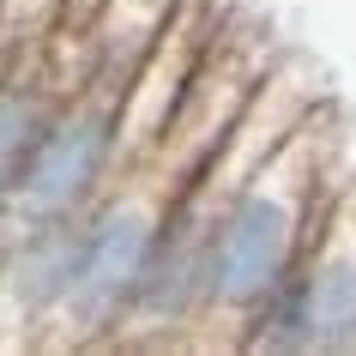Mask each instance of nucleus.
<instances>
[{
    "label": "nucleus",
    "mask_w": 356,
    "mask_h": 356,
    "mask_svg": "<svg viewBox=\"0 0 356 356\" xmlns=\"http://www.w3.org/2000/svg\"><path fill=\"white\" fill-rule=\"evenodd\" d=\"M344 133L332 121V103H314L278 145L266 151V163L242 181L229 200L224 229H218V260H211V314L200 344H236L242 320L266 302V290L302 260V248L314 242L320 218L332 206V193L350 181L356 169H338Z\"/></svg>",
    "instance_id": "f257e3e1"
},
{
    "label": "nucleus",
    "mask_w": 356,
    "mask_h": 356,
    "mask_svg": "<svg viewBox=\"0 0 356 356\" xmlns=\"http://www.w3.org/2000/svg\"><path fill=\"white\" fill-rule=\"evenodd\" d=\"M60 19H67V0H0V60L55 42Z\"/></svg>",
    "instance_id": "39448f33"
},
{
    "label": "nucleus",
    "mask_w": 356,
    "mask_h": 356,
    "mask_svg": "<svg viewBox=\"0 0 356 356\" xmlns=\"http://www.w3.org/2000/svg\"><path fill=\"white\" fill-rule=\"evenodd\" d=\"M24 218L13 211V200H0V266H6V254H13V242H19Z\"/></svg>",
    "instance_id": "423d86ee"
},
{
    "label": "nucleus",
    "mask_w": 356,
    "mask_h": 356,
    "mask_svg": "<svg viewBox=\"0 0 356 356\" xmlns=\"http://www.w3.org/2000/svg\"><path fill=\"white\" fill-rule=\"evenodd\" d=\"M121 115H127V79H115V73H79L73 79V91L55 109L31 169L13 188V211L24 224L91 211V200L127 163V127H121Z\"/></svg>",
    "instance_id": "7ed1b4c3"
},
{
    "label": "nucleus",
    "mask_w": 356,
    "mask_h": 356,
    "mask_svg": "<svg viewBox=\"0 0 356 356\" xmlns=\"http://www.w3.org/2000/svg\"><path fill=\"white\" fill-rule=\"evenodd\" d=\"M79 242H85V211L37 218L19 229V242L0 266V314L24 344H49V332L60 326L79 278Z\"/></svg>",
    "instance_id": "20e7f679"
},
{
    "label": "nucleus",
    "mask_w": 356,
    "mask_h": 356,
    "mask_svg": "<svg viewBox=\"0 0 356 356\" xmlns=\"http://www.w3.org/2000/svg\"><path fill=\"white\" fill-rule=\"evenodd\" d=\"M248 356H356V175L332 193L314 242L242 320Z\"/></svg>",
    "instance_id": "f03ea898"
}]
</instances>
